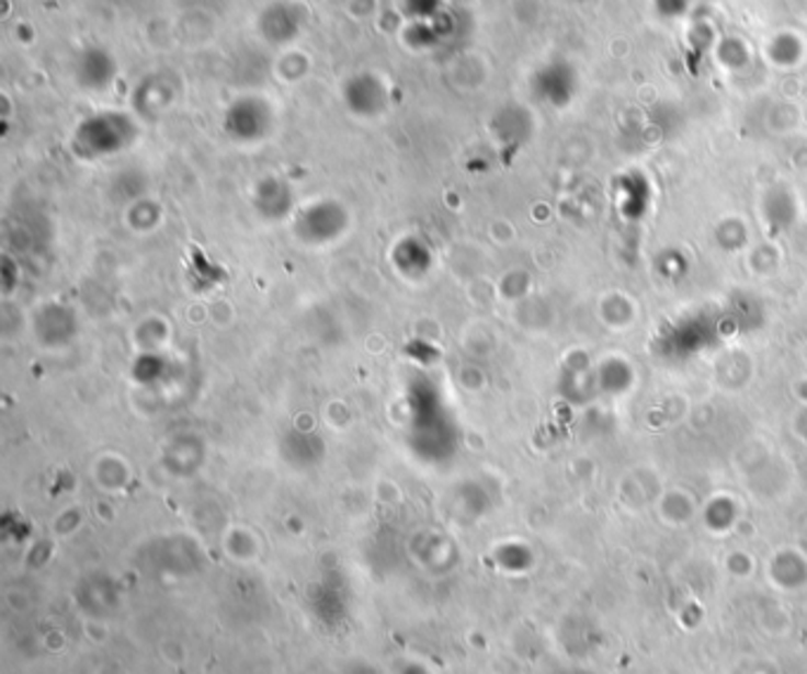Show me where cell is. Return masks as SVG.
Returning <instances> with one entry per match:
<instances>
[{
	"instance_id": "6da1fadb",
	"label": "cell",
	"mask_w": 807,
	"mask_h": 674,
	"mask_svg": "<svg viewBox=\"0 0 807 674\" xmlns=\"http://www.w3.org/2000/svg\"><path fill=\"white\" fill-rule=\"evenodd\" d=\"M310 22L312 12L306 0H268L259 10L253 28L265 45L287 50L306 36Z\"/></svg>"
},
{
	"instance_id": "7a4b0ae2",
	"label": "cell",
	"mask_w": 807,
	"mask_h": 674,
	"mask_svg": "<svg viewBox=\"0 0 807 674\" xmlns=\"http://www.w3.org/2000/svg\"><path fill=\"white\" fill-rule=\"evenodd\" d=\"M273 110L259 95H245L230 104L226 112V130L239 142H259L271 133Z\"/></svg>"
},
{
	"instance_id": "3957f363",
	"label": "cell",
	"mask_w": 807,
	"mask_h": 674,
	"mask_svg": "<svg viewBox=\"0 0 807 674\" xmlns=\"http://www.w3.org/2000/svg\"><path fill=\"white\" fill-rule=\"evenodd\" d=\"M343 98H346V104L353 114L377 116L386 110L388 90L379 73L357 71L343 85Z\"/></svg>"
},
{
	"instance_id": "277c9868",
	"label": "cell",
	"mask_w": 807,
	"mask_h": 674,
	"mask_svg": "<svg viewBox=\"0 0 807 674\" xmlns=\"http://www.w3.org/2000/svg\"><path fill=\"white\" fill-rule=\"evenodd\" d=\"M133 135H136V126L130 124L128 116H124V114H102V116H95V118H91V122L81 126L77 145L81 147V152L91 155V149L100 142V138H110L116 149H122L130 142Z\"/></svg>"
},
{
	"instance_id": "5b68a950",
	"label": "cell",
	"mask_w": 807,
	"mask_h": 674,
	"mask_svg": "<svg viewBox=\"0 0 807 674\" xmlns=\"http://www.w3.org/2000/svg\"><path fill=\"white\" fill-rule=\"evenodd\" d=\"M73 71L79 77V85L86 90H104L116 77V59L100 45H91L79 53Z\"/></svg>"
},
{
	"instance_id": "8992f818",
	"label": "cell",
	"mask_w": 807,
	"mask_h": 674,
	"mask_svg": "<svg viewBox=\"0 0 807 674\" xmlns=\"http://www.w3.org/2000/svg\"><path fill=\"white\" fill-rule=\"evenodd\" d=\"M308 69H310V57L304 50H298L296 45L294 48L282 50V55L277 57V65H275V71L282 81L304 79Z\"/></svg>"
},
{
	"instance_id": "52a82bcc",
	"label": "cell",
	"mask_w": 807,
	"mask_h": 674,
	"mask_svg": "<svg viewBox=\"0 0 807 674\" xmlns=\"http://www.w3.org/2000/svg\"><path fill=\"white\" fill-rule=\"evenodd\" d=\"M349 12L353 14L355 20H370L379 12V3H377V0H351Z\"/></svg>"
}]
</instances>
